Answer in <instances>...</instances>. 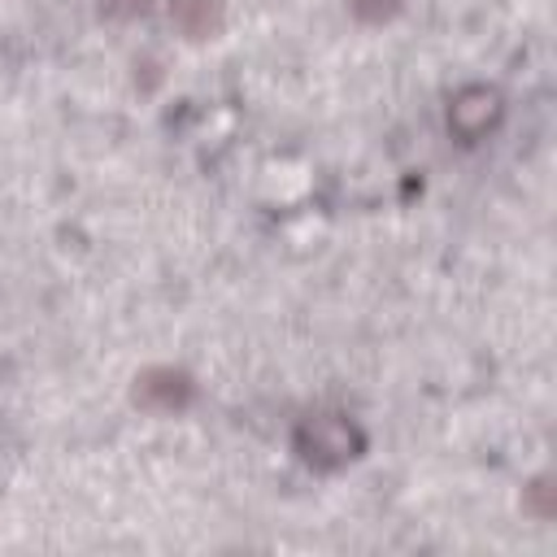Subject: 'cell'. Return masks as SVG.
<instances>
[{"instance_id": "obj_6", "label": "cell", "mask_w": 557, "mask_h": 557, "mask_svg": "<svg viewBox=\"0 0 557 557\" xmlns=\"http://www.w3.org/2000/svg\"><path fill=\"white\" fill-rule=\"evenodd\" d=\"M527 505H531L535 518H548V513H553V505H548V479H535V483L527 487Z\"/></svg>"}, {"instance_id": "obj_5", "label": "cell", "mask_w": 557, "mask_h": 557, "mask_svg": "<svg viewBox=\"0 0 557 557\" xmlns=\"http://www.w3.org/2000/svg\"><path fill=\"white\" fill-rule=\"evenodd\" d=\"M348 9H352V17H357V22L379 26V22H387V17H396V13H400V0H348Z\"/></svg>"}, {"instance_id": "obj_4", "label": "cell", "mask_w": 557, "mask_h": 557, "mask_svg": "<svg viewBox=\"0 0 557 557\" xmlns=\"http://www.w3.org/2000/svg\"><path fill=\"white\" fill-rule=\"evenodd\" d=\"M170 22L187 39H209L222 30L226 4L222 0H170Z\"/></svg>"}, {"instance_id": "obj_7", "label": "cell", "mask_w": 557, "mask_h": 557, "mask_svg": "<svg viewBox=\"0 0 557 557\" xmlns=\"http://www.w3.org/2000/svg\"><path fill=\"white\" fill-rule=\"evenodd\" d=\"M109 17H131V13H144L148 9V0H104L100 4Z\"/></svg>"}, {"instance_id": "obj_3", "label": "cell", "mask_w": 557, "mask_h": 557, "mask_svg": "<svg viewBox=\"0 0 557 557\" xmlns=\"http://www.w3.org/2000/svg\"><path fill=\"white\" fill-rule=\"evenodd\" d=\"M191 396H196L191 374L174 366H152L135 379V405L148 413H178L191 405Z\"/></svg>"}, {"instance_id": "obj_2", "label": "cell", "mask_w": 557, "mask_h": 557, "mask_svg": "<svg viewBox=\"0 0 557 557\" xmlns=\"http://www.w3.org/2000/svg\"><path fill=\"white\" fill-rule=\"evenodd\" d=\"M505 117V96L487 83H470L461 91H453L448 100V131L461 139V144H479L483 135H492Z\"/></svg>"}, {"instance_id": "obj_1", "label": "cell", "mask_w": 557, "mask_h": 557, "mask_svg": "<svg viewBox=\"0 0 557 557\" xmlns=\"http://www.w3.org/2000/svg\"><path fill=\"white\" fill-rule=\"evenodd\" d=\"M292 448L300 453L305 466L313 470H344L348 461H357L366 453V431L348 418V413H309L296 431H292Z\"/></svg>"}]
</instances>
